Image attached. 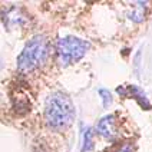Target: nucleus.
<instances>
[{
  "instance_id": "f257e3e1",
  "label": "nucleus",
  "mask_w": 152,
  "mask_h": 152,
  "mask_svg": "<svg viewBox=\"0 0 152 152\" xmlns=\"http://www.w3.org/2000/svg\"><path fill=\"white\" fill-rule=\"evenodd\" d=\"M45 119L52 131H66L75 121L72 99L63 92L52 93L45 105Z\"/></svg>"
},
{
  "instance_id": "f03ea898",
  "label": "nucleus",
  "mask_w": 152,
  "mask_h": 152,
  "mask_svg": "<svg viewBox=\"0 0 152 152\" xmlns=\"http://www.w3.org/2000/svg\"><path fill=\"white\" fill-rule=\"evenodd\" d=\"M47 56H49L47 40L43 36H35L25 45V49L19 55L17 68L23 73L33 72L47 60Z\"/></svg>"
},
{
  "instance_id": "7ed1b4c3",
  "label": "nucleus",
  "mask_w": 152,
  "mask_h": 152,
  "mask_svg": "<svg viewBox=\"0 0 152 152\" xmlns=\"http://www.w3.org/2000/svg\"><path fill=\"white\" fill-rule=\"evenodd\" d=\"M88 49H89V43L76 36H65L59 39L56 45L58 58L63 66L79 62L86 55Z\"/></svg>"
},
{
  "instance_id": "20e7f679",
  "label": "nucleus",
  "mask_w": 152,
  "mask_h": 152,
  "mask_svg": "<svg viewBox=\"0 0 152 152\" xmlns=\"http://www.w3.org/2000/svg\"><path fill=\"white\" fill-rule=\"evenodd\" d=\"M96 131L101 136H103L108 141H114L116 138V122H115L114 115H106L103 116L98 125H96Z\"/></svg>"
},
{
  "instance_id": "39448f33",
  "label": "nucleus",
  "mask_w": 152,
  "mask_h": 152,
  "mask_svg": "<svg viewBox=\"0 0 152 152\" xmlns=\"http://www.w3.org/2000/svg\"><path fill=\"white\" fill-rule=\"evenodd\" d=\"M25 22V17L22 16V13L16 12V9H12L9 13H4V23L7 27H10L12 25H22Z\"/></svg>"
},
{
  "instance_id": "423d86ee",
  "label": "nucleus",
  "mask_w": 152,
  "mask_h": 152,
  "mask_svg": "<svg viewBox=\"0 0 152 152\" xmlns=\"http://www.w3.org/2000/svg\"><path fill=\"white\" fill-rule=\"evenodd\" d=\"M82 152H89L93 149V132L90 128H85L82 134Z\"/></svg>"
},
{
  "instance_id": "0eeeda50",
  "label": "nucleus",
  "mask_w": 152,
  "mask_h": 152,
  "mask_svg": "<svg viewBox=\"0 0 152 152\" xmlns=\"http://www.w3.org/2000/svg\"><path fill=\"white\" fill-rule=\"evenodd\" d=\"M134 6H135V9L128 13V17L132 19L134 22H142L144 13H145V3L144 1H141V3L136 1V3H134Z\"/></svg>"
},
{
  "instance_id": "6e6552de",
  "label": "nucleus",
  "mask_w": 152,
  "mask_h": 152,
  "mask_svg": "<svg viewBox=\"0 0 152 152\" xmlns=\"http://www.w3.org/2000/svg\"><path fill=\"white\" fill-rule=\"evenodd\" d=\"M128 90L131 92V95H132V96H135V98H136V101L139 102V105H142V108H144V109H148V108H149V102H148V99L145 98V95H144L142 89H139L138 86H129V88H128Z\"/></svg>"
},
{
  "instance_id": "1a4fd4ad",
  "label": "nucleus",
  "mask_w": 152,
  "mask_h": 152,
  "mask_svg": "<svg viewBox=\"0 0 152 152\" xmlns=\"http://www.w3.org/2000/svg\"><path fill=\"white\" fill-rule=\"evenodd\" d=\"M99 95L102 96L103 106H109V105H111V102H112V96H111L109 90H106V89H101V90H99Z\"/></svg>"
},
{
  "instance_id": "9d476101",
  "label": "nucleus",
  "mask_w": 152,
  "mask_h": 152,
  "mask_svg": "<svg viewBox=\"0 0 152 152\" xmlns=\"http://www.w3.org/2000/svg\"><path fill=\"white\" fill-rule=\"evenodd\" d=\"M118 152H134V147L126 142V144H123V145L118 149Z\"/></svg>"
}]
</instances>
